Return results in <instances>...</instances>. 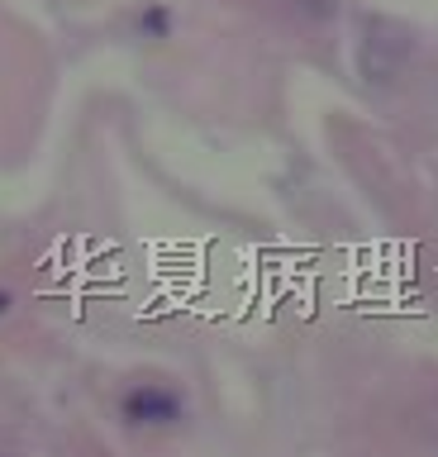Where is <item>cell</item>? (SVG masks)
Returning <instances> with one entry per match:
<instances>
[{"label":"cell","instance_id":"7a4b0ae2","mask_svg":"<svg viewBox=\"0 0 438 457\" xmlns=\"http://www.w3.org/2000/svg\"><path fill=\"white\" fill-rule=\"evenodd\" d=\"M0 310H5V295H0Z\"/></svg>","mask_w":438,"mask_h":457},{"label":"cell","instance_id":"6da1fadb","mask_svg":"<svg viewBox=\"0 0 438 457\" xmlns=\"http://www.w3.org/2000/svg\"><path fill=\"white\" fill-rule=\"evenodd\" d=\"M177 414H181V400L167 386H138V391L124 395V420L134 424H172Z\"/></svg>","mask_w":438,"mask_h":457}]
</instances>
